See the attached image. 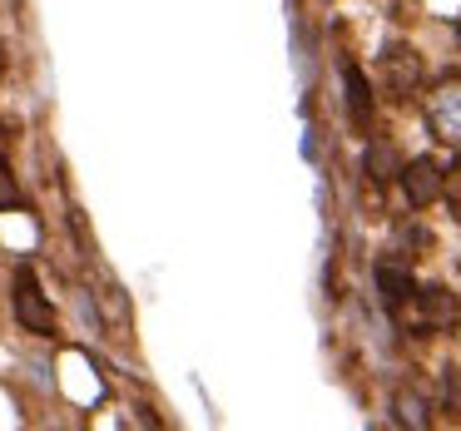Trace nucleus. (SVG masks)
Masks as SVG:
<instances>
[{"label":"nucleus","instance_id":"1","mask_svg":"<svg viewBox=\"0 0 461 431\" xmlns=\"http://www.w3.org/2000/svg\"><path fill=\"white\" fill-rule=\"evenodd\" d=\"M15 322H21L25 332H35V337H50L55 332V308L41 292V283H35L31 268L15 273Z\"/></svg>","mask_w":461,"mask_h":431},{"label":"nucleus","instance_id":"2","mask_svg":"<svg viewBox=\"0 0 461 431\" xmlns=\"http://www.w3.org/2000/svg\"><path fill=\"white\" fill-rule=\"evenodd\" d=\"M427 120H431V134L441 144H461V80H447L427 104Z\"/></svg>","mask_w":461,"mask_h":431},{"label":"nucleus","instance_id":"3","mask_svg":"<svg viewBox=\"0 0 461 431\" xmlns=\"http://www.w3.org/2000/svg\"><path fill=\"white\" fill-rule=\"evenodd\" d=\"M402 189H407L411 209H427V203L441 199V169L431 159H411L402 164Z\"/></svg>","mask_w":461,"mask_h":431},{"label":"nucleus","instance_id":"4","mask_svg":"<svg viewBox=\"0 0 461 431\" xmlns=\"http://www.w3.org/2000/svg\"><path fill=\"white\" fill-rule=\"evenodd\" d=\"M377 292H382V308H407L417 298V278H411L402 263H377Z\"/></svg>","mask_w":461,"mask_h":431},{"label":"nucleus","instance_id":"5","mask_svg":"<svg viewBox=\"0 0 461 431\" xmlns=\"http://www.w3.org/2000/svg\"><path fill=\"white\" fill-rule=\"evenodd\" d=\"M382 60H387V85H392L397 94H407V90H417V85H421V55H411L407 45L387 50Z\"/></svg>","mask_w":461,"mask_h":431},{"label":"nucleus","instance_id":"6","mask_svg":"<svg viewBox=\"0 0 461 431\" xmlns=\"http://www.w3.org/2000/svg\"><path fill=\"white\" fill-rule=\"evenodd\" d=\"M417 298H421V322H431V328H451V322L461 318L456 298H451L447 288H421Z\"/></svg>","mask_w":461,"mask_h":431},{"label":"nucleus","instance_id":"7","mask_svg":"<svg viewBox=\"0 0 461 431\" xmlns=\"http://www.w3.org/2000/svg\"><path fill=\"white\" fill-rule=\"evenodd\" d=\"M342 80H348V110H352V124H362V130H367V124H372V85L362 80L357 65H348V70H342Z\"/></svg>","mask_w":461,"mask_h":431},{"label":"nucleus","instance_id":"8","mask_svg":"<svg viewBox=\"0 0 461 431\" xmlns=\"http://www.w3.org/2000/svg\"><path fill=\"white\" fill-rule=\"evenodd\" d=\"M392 411H397V427H407V431H417V427H427V421H431L427 401H421L411 387H402L397 397H392Z\"/></svg>","mask_w":461,"mask_h":431},{"label":"nucleus","instance_id":"9","mask_svg":"<svg viewBox=\"0 0 461 431\" xmlns=\"http://www.w3.org/2000/svg\"><path fill=\"white\" fill-rule=\"evenodd\" d=\"M367 174H372L377 184H387V179H402L397 149H392V144H372V149H367Z\"/></svg>","mask_w":461,"mask_h":431},{"label":"nucleus","instance_id":"10","mask_svg":"<svg viewBox=\"0 0 461 431\" xmlns=\"http://www.w3.org/2000/svg\"><path fill=\"white\" fill-rule=\"evenodd\" d=\"M15 203H21V184H15L11 164L0 159V213H5V209H15Z\"/></svg>","mask_w":461,"mask_h":431},{"label":"nucleus","instance_id":"11","mask_svg":"<svg viewBox=\"0 0 461 431\" xmlns=\"http://www.w3.org/2000/svg\"><path fill=\"white\" fill-rule=\"evenodd\" d=\"M456 31H461V15H456Z\"/></svg>","mask_w":461,"mask_h":431}]
</instances>
